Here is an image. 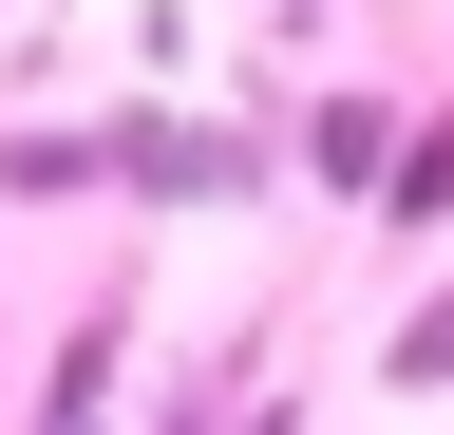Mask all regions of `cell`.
<instances>
[{
	"mask_svg": "<svg viewBox=\"0 0 454 435\" xmlns=\"http://www.w3.org/2000/svg\"><path fill=\"white\" fill-rule=\"evenodd\" d=\"M95 171H114V190H152V208H227L265 151H247V133H190V114H114V133H95Z\"/></svg>",
	"mask_w": 454,
	"mask_h": 435,
	"instance_id": "1",
	"label": "cell"
},
{
	"mask_svg": "<svg viewBox=\"0 0 454 435\" xmlns=\"http://www.w3.org/2000/svg\"><path fill=\"white\" fill-rule=\"evenodd\" d=\"M322 171H340V190L397 171V114H379V95H322Z\"/></svg>",
	"mask_w": 454,
	"mask_h": 435,
	"instance_id": "2",
	"label": "cell"
},
{
	"mask_svg": "<svg viewBox=\"0 0 454 435\" xmlns=\"http://www.w3.org/2000/svg\"><path fill=\"white\" fill-rule=\"evenodd\" d=\"M379 190H397V228H435V208H454V114H435V133H397V171H379Z\"/></svg>",
	"mask_w": 454,
	"mask_h": 435,
	"instance_id": "3",
	"label": "cell"
},
{
	"mask_svg": "<svg viewBox=\"0 0 454 435\" xmlns=\"http://www.w3.org/2000/svg\"><path fill=\"white\" fill-rule=\"evenodd\" d=\"M435 378H454V303H417V322H397V398H435Z\"/></svg>",
	"mask_w": 454,
	"mask_h": 435,
	"instance_id": "4",
	"label": "cell"
}]
</instances>
